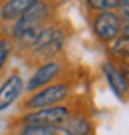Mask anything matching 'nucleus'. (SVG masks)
<instances>
[{"mask_svg": "<svg viewBox=\"0 0 129 135\" xmlns=\"http://www.w3.org/2000/svg\"><path fill=\"white\" fill-rule=\"evenodd\" d=\"M62 135H95V121L92 119L88 109L75 105V109L68 115V119L58 129Z\"/></svg>", "mask_w": 129, "mask_h": 135, "instance_id": "7", "label": "nucleus"}, {"mask_svg": "<svg viewBox=\"0 0 129 135\" xmlns=\"http://www.w3.org/2000/svg\"><path fill=\"white\" fill-rule=\"evenodd\" d=\"M14 42L6 36V34H0V76L6 72V66H8V60L14 56Z\"/></svg>", "mask_w": 129, "mask_h": 135, "instance_id": "11", "label": "nucleus"}, {"mask_svg": "<svg viewBox=\"0 0 129 135\" xmlns=\"http://www.w3.org/2000/svg\"><path fill=\"white\" fill-rule=\"evenodd\" d=\"M115 12L121 18V22H129V0H119Z\"/></svg>", "mask_w": 129, "mask_h": 135, "instance_id": "14", "label": "nucleus"}, {"mask_svg": "<svg viewBox=\"0 0 129 135\" xmlns=\"http://www.w3.org/2000/svg\"><path fill=\"white\" fill-rule=\"evenodd\" d=\"M38 0H6V2H2L0 4V26H4L8 30V26L12 22H16ZM6 30H4V34H6Z\"/></svg>", "mask_w": 129, "mask_h": 135, "instance_id": "10", "label": "nucleus"}, {"mask_svg": "<svg viewBox=\"0 0 129 135\" xmlns=\"http://www.w3.org/2000/svg\"><path fill=\"white\" fill-rule=\"evenodd\" d=\"M74 89L75 84L70 76L54 81V84L40 88L36 91L28 93L26 97L20 99V113L22 111H32V109H42V107H54L62 103L74 101Z\"/></svg>", "mask_w": 129, "mask_h": 135, "instance_id": "3", "label": "nucleus"}, {"mask_svg": "<svg viewBox=\"0 0 129 135\" xmlns=\"http://www.w3.org/2000/svg\"><path fill=\"white\" fill-rule=\"evenodd\" d=\"M89 24H92V32L101 44H113L119 38L121 32V18L117 16V12H95L89 14Z\"/></svg>", "mask_w": 129, "mask_h": 135, "instance_id": "6", "label": "nucleus"}, {"mask_svg": "<svg viewBox=\"0 0 129 135\" xmlns=\"http://www.w3.org/2000/svg\"><path fill=\"white\" fill-rule=\"evenodd\" d=\"M75 101L70 103H62V105L54 107H42V109H32V111H22L16 119L12 121L14 127L20 125H32V127H46V129L58 131L62 123L68 119V115L75 109Z\"/></svg>", "mask_w": 129, "mask_h": 135, "instance_id": "4", "label": "nucleus"}, {"mask_svg": "<svg viewBox=\"0 0 129 135\" xmlns=\"http://www.w3.org/2000/svg\"><path fill=\"white\" fill-rule=\"evenodd\" d=\"M117 2H119V0H85V6H88L89 14L113 12V10L117 8Z\"/></svg>", "mask_w": 129, "mask_h": 135, "instance_id": "12", "label": "nucleus"}, {"mask_svg": "<svg viewBox=\"0 0 129 135\" xmlns=\"http://www.w3.org/2000/svg\"><path fill=\"white\" fill-rule=\"evenodd\" d=\"M115 62H117V60H115ZM117 66H119L121 74H123L125 81H127V85H129V62H117Z\"/></svg>", "mask_w": 129, "mask_h": 135, "instance_id": "15", "label": "nucleus"}, {"mask_svg": "<svg viewBox=\"0 0 129 135\" xmlns=\"http://www.w3.org/2000/svg\"><path fill=\"white\" fill-rule=\"evenodd\" d=\"M24 78L18 70H12L0 84V111H6L24 97Z\"/></svg>", "mask_w": 129, "mask_h": 135, "instance_id": "8", "label": "nucleus"}, {"mask_svg": "<svg viewBox=\"0 0 129 135\" xmlns=\"http://www.w3.org/2000/svg\"><path fill=\"white\" fill-rule=\"evenodd\" d=\"M2 2H6V0H0V4H2Z\"/></svg>", "mask_w": 129, "mask_h": 135, "instance_id": "17", "label": "nucleus"}, {"mask_svg": "<svg viewBox=\"0 0 129 135\" xmlns=\"http://www.w3.org/2000/svg\"><path fill=\"white\" fill-rule=\"evenodd\" d=\"M14 135H62L54 129H46V127H32V125H20L14 129Z\"/></svg>", "mask_w": 129, "mask_h": 135, "instance_id": "13", "label": "nucleus"}, {"mask_svg": "<svg viewBox=\"0 0 129 135\" xmlns=\"http://www.w3.org/2000/svg\"><path fill=\"white\" fill-rule=\"evenodd\" d=\"M56 18H58V0H38L32 8H28L16 22L8 26L6 36L14 42L16 50L24 52L38 38L42 28Z\"/></svg>", "mask_w": 129, "mask_h": 135, "instance_id": "1", "label": "nucleus"}, {"mask_svg": "<svg viewBox=\"0 0 129 135\" xmlns=\"http://www.w3.org/2000/svg\"><path fill=\"white\" fill-rule=\"evenodd\" d=\"M119 38H121V40H127V42H129V22H123L121 32H119Z\"/></svg>", "mask_w": 129, "mask_h": 135, "instance_id": "16", "label": "nucleus"}, {"mask_svg": "<svg viewBox=\"0 0 129 135\" xmlns=\"http://www.w3.org/2000/svg\"><path fill=\"white\" fill-rule=\"evenodd\" d=\"M70 68H71L70 62H68L64 56L36 66L34 72H32V76H30L28 81L24 84V93L28 95V93L36 91V89L46 88V85H50V84H54V81L62 80V78L70 76Z\"/></svg>", "mask_w": 129, "mask_h": 135, "instance_id": "5", "label": "nucleus"}, {"mask_svg": "<svg viewBox=\"0 0 129 135\" xmlns=\"http://www.w3.org/2000/svg\"><path fill=\"white\" fill-rule=\"evenodd\" d=\"M101 74H103L109 89L113 91V95L119 101H129V85L125 81V78H123V74H121V70H119L115 60H111V58L105 60L101 64Z\"/></svg>", "mask_w": 129, "mask_h": 135, "instance_id": "9", "label": "nucleus"}, {"mask_svg": "<svg viewBox=\"0 0 129 135\" xmlns=\"http://www.w3.org/2000/svg\"><path fill=\"white\" fill-rule=\"evenodd\" d=\"M70 34H71L70 24L56 18L48 26L42 28V32L38 34V38L24 52H20V56L32 68L40 66L44 62H50V60H56L60 56H64V48L68 44Z\"/></svg>", "mask_w": 129, "mask_h": 135, "instance_id": "2", "label": "nucleus"}]
</instances>
